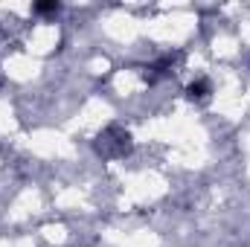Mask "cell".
<instances>
[{"mask_svg": "<svg viewBox=\"0 0 250 247\" xmlns=\"http://www.w3.org/2000/svg\"><path fill=\"white\" fill-rule=\"evenodd\" d=\"M209 93V82H195V84H189V96L192 99H204Z\"/></svg>", "mask_w": 250, "mask_h": 247, "instance_id": "1", "label": "cell"}, {"mask_svg": "<svg viewBox=\"0 0 250 247\" xmlns=\"http://www.w3.org/2000/svg\"><path fill=\"white\" fill-rule=\"evenodd\" d=\"M59 3H38V12H56Z\"/></svg>", "mask_w": 250, "mask_h": 247, "instance_id": "2", "label": "cell"}]
</instances>
